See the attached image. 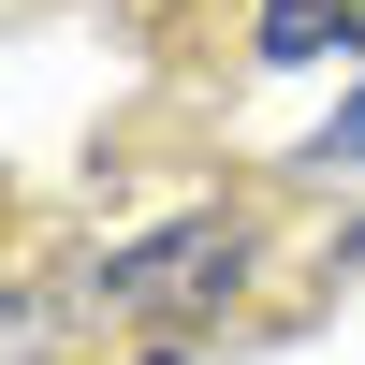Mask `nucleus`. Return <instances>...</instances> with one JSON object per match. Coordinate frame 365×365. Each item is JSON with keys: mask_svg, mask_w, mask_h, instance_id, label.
<instances>
[{"mask_svg": "<svg viewBox=\"0 0 365 365\" xmlns=\"http://www.w3.org/2000/svg\"><path fill=\"white\" fill-rule=\"evenodd\" d=\"M249 249H263V234L234 220V205H190V220H161V234H132V249H103L73 292H88V322H132L146 351H190L205 322L249 292Z\"/></svg>", "mask_w": 365, "mask_h": 365, "instance_id": "nucleus-1", "label": "nucleus"}, {"mask_svg": "<svg viewBox=\"0 0 365 365\" xmlns=\"http://www.w3.org/2000/svg\"><path fill=\"white\" fill-rule=\"evenodd\" d=\"M249 58H263V73H307V58H365V0H263Z\"/></svg>", "mask_w": 365, "mask_h": 365, "instance_id": "nucleus-2", "label": "nucleus"}, {"mask_svg": "<svg viewBox=\"0 0 365 365\" xmlns=\"http://www.w3.org/2000/svg\"><path fill=\"white\" fill-rule=\"evenodd\" d=\"M292 175H365V88H351L336 117H322L307 146H292Z\"/></svg>", "mask_w": 365, "mask_h": 365, "instance_id": "nucleus-3", "label": "nucleus"}, {"mask_svg": "<svg viewBox=\"0 0 365 365\" xmlns=\"http://www.w3.org/2000/svg\"><path fill=\"white\" fill-rule=\"evenodd\" d=\"M117 365H205V351H117Z\"/></svg>", "mask_w": 365, "mask_h": 365, "instance_id": "nucleus-4", "label": "nucleus"}]
</instances>
